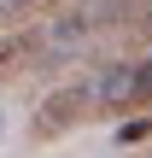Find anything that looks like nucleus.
Here are the masks:
<instances>
[{
  "instance_id": "f257e3e1",
  "label": "nucleus",
  "mask_w": 152,
  "mask_h": 158,
  "mask_svg": "<svg viewBox=\"0 0 152 158\" xmlns=\"http://www.w3.org/2000/svg\"><path fill=\"white\" fill-rule=\"evenodd\" d=\"M88 106H94V88L88 82H64V88H53L41 106H35V141H59L64 129H76L82 117H88Z\"/></svg>"
},
{
  "instance_id": "20e7f679",
  "label": "nucleus",
  "mask_w": 152,
  "mask_h": 158,
  "mask_svg": "<svg viewBox=\"0 0 152 158\" xmlns=\"http://www.w3.org/2000/svg\"><path fill=\"white\" fill-rule=\"evenodd\" d=\"M29 0H0V18H12V12H23Z\"/></svg>"
},
{
  "instance_id": "f03ea898",
  "label": "nucleus",
  "mask_w": 152,
  "mask_h": 158,
  "mask_svg": "<svg viewBox=\"0 0 152 158\" xmlns=\"http://www.w3.org/2000/svg\"><path fill=\"white\" fill-rule=\"evenodd\" d=\"M88 88H94V106L129 111V106L152 100V64H105V70H100Z\"/></svg>"
},
{
  "instance_id": "7ed1b4c3",
  "label": "nucleus",
  "mask_w": 152,
  "mask_h": 158,
  "mask_svg": "<svg viewBox=\"0 0 152 158\" xmlns=\"http://www.w3.org/2000/svg\"><path fill=\"white\" fill-rule=\"evenodd\" d=\"M35 59H41V35H29V29H18V35H0V82L23 76Z\"/></svg>"
},
{
  "instance_id": "39448f33",
  "label": "nucleus",
  "mask_w": 152,
  "mask_h": 158,
  "mask_svg": "<svg viewBox=\"0 0 152 158\" xmlns=\"http://www.w3.org/2000/svg\"><path fill=\"white\" fill-rule=\"evenodd\" d=\"M0 129H6V117H0Z\"/></svg>"
}]
</instances>
